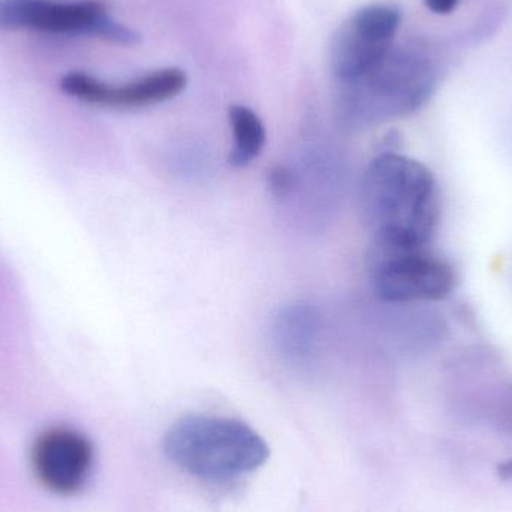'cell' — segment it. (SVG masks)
Wrapping results in <instances>:
<instances>
[{"instance_id": "obj_1", "label": "cell", "mask_w": 512, "mask_h": 512, "mask_svg": "<svg viewBox=\"0 0 512 512\" xmlns=\"http://www.w3.org/2000/svg\"><path fill=\"white\" fill-rule=\"evenodd\" d=\"M361 210L373 243L427 246L439 221L435 177L409 156L382 153L364 173Z\"/></svg>"}, {"instance_id": "obj_2", "label": "cell", "mask_w": 512, "mask_h": 512, "mask_svg": "<svg viewBox=\"0 0 512 512\" xmlns=\"http://www.w3.org/2000/svg\"><path fill=\"white\" fill-rule=\"evenodd\" d=\"M165 456L182 471L209 481H230L261 468L270 456L264 439L242 421L189 415L171 426Z\"/></svg>"}, {"instance_id": "obj_3", "label": "cell", "mask_w": 512, "mask_h": 512, "mask_svg": "<svg viewBox=\"0 0 512 512\" xmlns=\"http://www.w3.org/2000/svg\"><path fill=\"white\" fill-rule=\"evenodd\" d=\"M343 110L367 126L399 119L426 104L436 86V69L424 54L390 50L369 74L345 84Z\"/></svg>"}, {"instance_id": "obj_4", "label": "cell", "mask_w": 512, "mask_h": 512, "mask_svg": "<svg viewBox=\"0 0 512 512\" xmlns=\"http://www.w3.org/2000/svg\"><path fill=\"white\" fill-rule=\"evenodd\" d=\"M369 276L376 297L394 304L444 300L456 286L450 262L427 246L373 243Z\"/></svg>"}, {"instance_id": "obj_5", "label": "cell", "mask_w": 512, "mask_h": 512, "mask_svg": "<svg viewBox=\"0 0 512 512\" xmlns=\"http://www.w3.org/2000/svg\"><path fill=\"white\" fill-rule=\"evenodd\" d=\"M35 30L54 35H90L135 44L138 33L114 21L99 0H0V30Z\"/></svg>"}, {"instance_id": "obj_6", "label": "cell", "mask_w": 512, "mask_h": 512, "mask_svg": "<svg viewBox=\"0 0 512 512\" xmlns=\"http://www.w3.org/2000/svg\"><path fill=\"white\" fill-rule=\"evenodd\" d=\"M402 15L394 6L372 5L355 12L334 36L331 69L342 84L369 74L391 50Z\"/></svg>"}, {"instance_id": "obj_7", "label": "cell", "mask_w": 512, "mask_h": 512, "mask_svg": "<svg viewBox=\"0 0 512 512\" xmlns=\"http://www.w3.org/2000/svg\"><path fill=\"white\" fill-rule=\"evenodd\" d=\"M39 486L57 496H72L86 487L95 466V448L84 433L68 426L42 430L29 454Z\"/></svg>"}, {"instance_id": "obj_8", "label": "cell", "mask_w": 512, "mask_h": 512, "mask_svg": "<svg viewBox=\"0 0 512 512\" xmlns=\"http://www.w3.org/2000/svg\"><path fill=\"white\" fill-rule=\"evenodd\" d=\"M186 74L179 68L159 69L123 86H111L84 72H71L60 81L66 95L96 107H150L173 99L186 87Z\"/></svg>"}, {"instance_id": "obj_9", "label": "cell", "mask_w": 512, "mask_h": 512, "mask_svg": "<svg viewBox=\"0 0 512 512\" xmlns=\"http://www.w3.org/2000/svg\"><path fill=\"white\" fill-rule=\"evenodd\" d=\"M318 333V318L307 306L283 310L274 324V339L285 354L303 358L310 354Z\"/></svg>"}, {"instance_id": "obj_10", "label": "cell", "mask_w": 512, "mask_h": 512, "mask_svg": "<svg viewBox=\"0 0 512 512\" xmlns=\"http://www.w3.org/2000/svg\"><path fill=\"white\" fill-rule=\"evenodd\" d=\"M228 117L234 137L230 162L237 168L248 167L264 149L267 140L264 123L255 111L245 105H233Z\"/></svg>"}, {"instance_id": "obj_11", "label": "cell", "mask_w": 512, "mask_h": 512, "mask_svg": "<svg viewBox=\"0 0 512 512\" xmlns=\"http://www.w3.org/2000/svg\"><path fill=\"white\" fill-rule=\"evenodd\" d=\"M268 186L276 197H288L294 188V174L285 165H274L268 171Z\"/></svg>"}, {"instance_id": "obj_12", "label": "cell", "mask_w": 512, "mask_h": 512, "mask_svg": "<svg viewBox=\"0 0 512 512\" xmlns=\"http://www.w3.org/2000/svg\"><path fill=\"white\" fill-rule=\"evenodd\" d=\"M424 2L435 14H450L459 5L460 0H424Z\"/></svg>"}, {"instance_id": "obj_13", "label": "cell", "mask_w": 512, "mask_h": 512, "mask_svg": "<svg viewBox=\"0 0 512 512\" xmlns=\"http://www.w3.org/2000/svg\"><path fill=\"white\" fill-rule=\"evenodd\" d=\"M498 477L502 481L512 480V459L498 466Z\"/></svg>"}]
</instances>
